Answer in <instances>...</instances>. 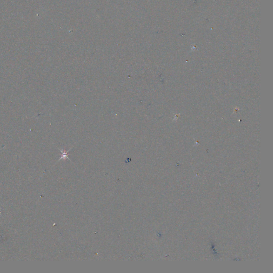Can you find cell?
Wrapping results in <instances>:
<instances>
[{"mask_svg": "<svg viewBox=\"0 0 273 273\" xmlns=\"http://www.w3.org/2000/svg\"><path fill=\"white\" fill-rule=\"evenodd\" d=\"M70 150H71V149H69V150H68V151H67V152L64 151L63 150H61V158L60 160L62 159V158H63V159H66V158H68V159L70 160V159L68 158V153L69 152V151Z\"/></svg>", "mask_w": 273, "mask_h": 273, "instance_id": "1", "label": "cell"}]
</instances>
